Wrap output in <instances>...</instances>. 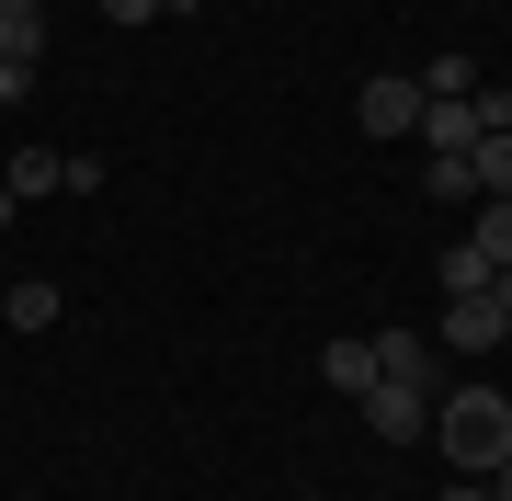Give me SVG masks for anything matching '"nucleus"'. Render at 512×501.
I'll list each match as a JSON object with an SVG mask.
<instances>
[{"label":"nucleus","mask_w":512,"mask_h":501,"mask_svg":"<svg viewBox=\"0 0 512 501\" xmlns=\"http://www.w3.org/2000/svg\"><path fill=\"white\" fill-rule=\"evenodd\" d=\"M433 445H444L456 479H490V467L512 456V399L501 388H444L433 399Z\"/></svg>","instance_id":"f257e3e1"},{"label":"nucleus","mask_w":512,"mask_h":501,"mask_svg":"<svg viewBox=\"0 0 512 501\" xmlns=\"http://www.w3.org/2000/svg\"><path fill=\"white\" fill-rule=\"evenodd\" d=\"M365 433H376V445H433V399L376 376V388H365Z\"/></svg>","instance_id":"f03ea898"},{"label":"nucleus","mask_w":512,"mask_h":501,"mask_svg":"<svg viewBox=\"0 0 512 501\" xmlns=\"http://www.w3.org/2000/svg\"><path fill=\"white\" fill-rule=\"evenodd\" d=\"M365 137H421V80L410 69H376L365 80Z\"/></svg>","instance_id":"7ed1b4c3"},{"label":"nucleus","mask_w":512,"mask_h":501,"mask_svg":"<svg viewBox=\"0 0 512 501\" xmlns=\"http://www.w3.org/2000/svg\"><path fill=\"white\" fill-rule=\"evenodd\" d=\"M376 376H387V388L444 399V365H433V342H421V331H376Z\"/></svg>","instance_id":"20e7f679"},{"label":"nucleus","mask_w":512,"mask_h":501,"mask_svg":"<svg viewBox=\"0 0 512 501\" xmlns=\"http://www.w3.org/2000/svg\"><path fill=\"white\" fill-rule=\"evenodd\" d=\"M478 103H421V160H478Z\"/></svg>","instance_id":"39448f33"},{"label":"nucleus","mask_w":512,"mask_h":501,"mask_svg":"<svg viewBox=\"0 0 512 501\" xmlns=\"http://www.w3.org/2000/svg\"><path fill=\"white\" fill-rule=\"evenodd\" d=\"M12 205H35V194H69V149H12Z\"/></svg>","instance_id":"423d86ee"},{"label":"nucleus","mask_w":512,"mask_h":501,"mask_svg":"<svg viewBox=\"0 0 512 501\" xmlns=\"http://www.w3.org/2000/svg\"><path fill=\"white\" fill-rule=\"evenodd\" d=\"M444 342L456 353H501V308L490 297H444Z\"/></svg>","instance_id":"0eeeda50"},{"label":"nucleus","mask_w":512,"mask_h":501,"mask_svg":"<svg viewBox=\"0 0 512 501\" xmlns=\"http://www.w3.org/2000/svg\"><path fill=\"white\" fill-rule=\"evenodd\" d=\"M0 331H57V285H46V274L0 285Z\"/></svg>","instance_id":"6e6552de"},{"label":"nucleus","mask_w":512,"mask_h":501,"mask_svg":"<svg viewBox=\"0 0 512 501\" xmlns=\"http://www.w3.org/2000/svg\"><path fill=\"white\" fill-rule=\"evenodd\" d=\"M0 57H23V69L46 57V0H0Z\"/></svg>","instance_id":"1a4fd4ad"},{"label":"nucleus","mask_w":512,"mask_h":501,"mask_svg":"<svg viewBox=\"0 0 512 501\" xmlns=\"http://www.w3.org/2000/svg\"><path fill=\"white\" fill-rule=\"evenodd\" d=\"M319 376H330L342 399H365V388H376V331H365V342H330V353H319Z\"/></svg>","instance_id":"9d476101"},{"label":"nucleus","mask_w":512,"mask_h":501,"mask_svg":"<svg viewBox=\"0 0 512 501\" xmlns=\"http://www.w3.org/2000/svg\"><path fill=\"white\" fill-rule=\"evenodd\" d=\"M478 262H490V274H501V262H512V205L501 194H478V240H467Z\"/></svg>","instance_id":"9b49d317"},{"label":"nucleus","mask_w":512,"mask_h":501,"mask_svg":"<svg viewBox=\"0 0 512 501\" xmlns=\"http://www.w3.org/2000/svg\"><path fill=\"white\" fill-rule=\"evenodd\" d=\"M421 194L433 205H478V160H421Z\"/></svg>","instance_id":"f8f14e48"},{"label":"nucleus","mask_w":512,"mask_h":501,"mask_svg":"<svg viewBox=\"0 0 512 501\" xmlns=\"http://www.w3.org/2000/svg\"><path fill=\"white\" fill-rule=\"evenodd\" d=\"M478 194L512 205V137H478Z\"/></svg>","instance_id":"ddd939ff"},{"label":"nucleus","mask_w":512,"mask_h":501,"mask_svg":"<svg viewBox=\"0 0 512 501\" xmlns=\"http://www.w3.org/2000/svg\"><path fill=\"white\" fill-rule=\"evenodd\" d=\"M444 297H490V262H478V251H444Z\"/></svg>","instance_id":"4468645a"},{"label":"nucleus","mask_w":512,"mask_h":501,"mask_svg":"<svg viewBox=\"0 0 512 501\" xmlns=\"http://www.w3.org/2000/svg\"><path fill=\"white\" fill-rule=\"evenodd\" d=\"M467 103H478V126H490V137H512V80H478Z\"/></svg>","instance_id":"2eb2a0df"},{"label":"nucleus","mask_w":512,"mask_h":501,"mask_svg":"<svg viewBox=\"0 0 512 501\" xmlns=\"http://www.w3.org/2000/svg\"><path fill=\"white\" fill-rule=\"evenodd\" d=\"M35 92V69H23V57H0V103H23Z\"/></svg>","instance_id":"dca6fc26"},{"label":"nucleus","mask_w":512,"mask_h":501,"mask_svg":"<svg viewBox=\"0 0 512 501\" xmlns=\"http://www.w3.org/2000/svg\"><path fill=\"white\" fill-rule=\"evenodd\" d=\"M103 23H160V0H103Z\"/></svg>","instance_id":"f3484780"},{"label":"nucleus","mask_w":512,"mask_h":501,"mask_svg":"<svg viewBox=\"0 0 512 501\" xmlns=\"http://www.w3.org/2000/svg\"><path fill=\"white\" fill-rule=\"evenodd\" d=\"M433 501H490V490H478V479H444V490H433Z\"/></svg>","instance_id":"a211bd4d"},{"label":"nucleus","mask_w":512,"mask_h":501,"mask_svg":"<svg viewBox=\"0 0 512 501\" xmlns=\"http://www.w3.org/2000/svg\"><path fill=\"white\" fill-rule=\"evenodd\" d=\"M490 501H512V456H501V467H490Z\"/></svg>","instance_id":"6ab92c4d"},{"label":"nucleus","mask_w":512,"mask_h":501,"mask_svg":"<svg viewBox=\"0 0 512 501\" xmlns=\"http://www.w3.org/2000/svg\"><path fill=\"white\" fill-rule=\"evenodd\" d=\"M0 228H12V183H0Z\"/></svg>","instance_id":"aec40b11"},{"label":"nucleus","mask_w":512,"mask_h":501,"mask_svg":"<svg viewBox=\"0 0 512 501\" xmlns=\"http://www.w3.org/2000/svg\"><path fill=\"white\" fill-rule=\"evenodd\" d=\"M12 501H46V490H12Z\"/></svg>","instance_id":"412c9836"}]
</instances>
